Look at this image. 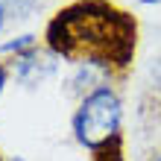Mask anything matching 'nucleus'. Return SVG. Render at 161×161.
Wrapping results in <instances>:
<instances>
[{
    "instance_id": "obj_1",
    "label": "nucleus",
    "mask_w": 161,
    "mask_h": 161,
    "mask_svg": "<svg viewBox=\"0 0 161 161\" xmlns=\"http://www.w3.org/2000/svg\"><path fill=\"white\" fill-rule=\"evenodd\" d=\"M44 44L56 59L126 79L138 53V18L114 0H73L47 21Z\"/></svg>"
},
{
    "instance_id": "obj_2",
    "label": "nucleus",
    "mask_w": 161,
    "mask_h": 161,
    "mask_svg": "<svg viewBox=\"0 0 161 161\" xmlns=\"http://www.w3.org/2000/svg\"><path fill=\"white\" fill-rule=\"evenodd\" d=\"M120 97L108 85H97L85 94L76 114H73V135L85 149H100L111 138L120 135Z\"/></svg>"
},
{
    "instance_id": "obj_3",
    "label": "nucleus",
    "mask_w": 161,
    "mask_h": 161,
    "mask_svg": "<svg viewBox=\"0 0 161 161\" xmlns=\"http://www.w3.org/2000/svg\"><path fill=\"white\" fill-rule=\"evenodd\" d=\"M53 68H56L53 53H50V56H44V53H38V47H35V50L24 53V56H15L12 73H15V76L21 79L24 85H35V82H41V79L50 76Z\"/></svg>"
},
{
    "instance_id": "obj_4",
    "label": "nucleus",
    "mask_w": 161,
    "mask_h": 161,
    "mask_svg": "<svg viewBox=\"0 0 161 161\" xmlns=\"http://www.w3.org/2000/svg\"><path fill=\"white\" fill-rule=\"evenodd\" d=\"M91 161H123V135L117 138H111L106 147H100V149H94V155Z\"/></svg>"
},
{
    "instance_id": "obj_5",
    "label": "nucleus",
    "mask_w": 161,
    "mask_h": 161,
    "mask_svg": "<svg viewBox=\"0 0 161 161\" xmlns=\"http://www.w3.org/2000/svg\"><path fill=\"white\" fill-rule=\"evenodd\" d=\"M0 6H3V12L12 15V18H26L35 6H38V0H0Z\"/></svg>"
},
{
    "instance_id": "obj_6",
    "label": "nucleus",
    "mask_w": 161,
    "mask_h": 161,
    "mask_svg": "<svg viewBox=\"0 0 161 161\" xmlns=\"http://www.w3.org/2000/svg\"><path fill=\"white\" fill-rule=\"evenodd\" d=\"M35 44H38V38H35V35H21V38H15V41L3 44V53H15V56H24V53L35 50Z\"/></svg>"
},
{
    "instance_id": "obj_7",
    "label": "nucleus",
    "mask_w": 161,
    "mask_h": 161,
    "mask_svg": "<svg viewBox=\"0 0 161 161\" xmlns=\"http://www.w3.org/2000/svg\"><path fill=\"white\" fill-rule=\"evenodd\" d=\"M6 79H9V68L0 62V94H3V88H6Z\"/></svg>"
},
{
    "instance_id": "obj_8",
    "label": "nucleus",
    "mask_w": 161,
    "mask_h": 161,
    "mask_svg": "<svg viewBox=\"0 0 161 161\" xmlns=\"http://www.w3.org/2000/svg\"><path fill=\"white\" fill-rule=\"evenodd\" d=\"M3 21H6V12H3V6H0V30H3Z\"/></svg>"
},
{
    "instance_id": "obj_9",
    "label": "nucleus",
    "mask_w": 161,
    "mask_h": 161,
    "mask_svg": "<svg viewBox=\"0 0 161 161\" xmlns=\"http://www.w3.org/2000/svg\"><path fill=\"white\" fill-rule=\"evenodd\" d=\"M149 161H161V149H158V153H155L153 158H149Z\"/></svg>"
},
{
    "instance_id": "obj_10",
    "label": "nucleus",
    "mask_w": 161,
    "mask_h": 161,
    "mask_svg": "<svg viewBox=\"0 0 161 161\" xmlns=\"http://www.w3.org/2000/svg\"><path fill=\"white\" fill-rule=\"evenodd\" d=\"M141 3H147V6H149V3H161V0H141Z\"/></svg>"
},
{
    "instance_id": "obj_11",
    "label": "nucleus",
    "mask_w": 161,
    "mask_h": 161,
    "mask_svg": "<svg viewBox=\"0 0 161 161\" xmlns=\"http://www.w3.org/2000/svg\"><path fill=\"white\" fill-rule=\"evenodd\" d=\"M0 161H3V155H0Z\"/></svg>"
}]
</instances>
